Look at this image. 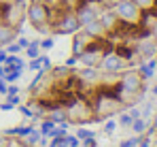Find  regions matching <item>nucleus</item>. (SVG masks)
Here are the masks:
<instances>
[{"instance_id":"obj_8","label":"nucleus","mask_w":157,"mask_h":147,"mask_svg":"<svg viewBox=\"0 0 157 147\" xmlns=\"http://www.w3.org/2000/svg\"><path fill=\"white\" fill-rule=\"evenodd\" d=\"M140 83H142V77L138 73H125L121 77V83H119V96H128L140 90Z\"/></svg>"},{"instance_id":"obj_7","label":"nucleus","mask_w":157,"mask_h":147,"mask_svg":"<svg viewBox=\"0 0 157 147\" xmlns=\"http://www.w3.org/2000/svg\"><path fill=\"white\" fill-rule=\"evenodd\" d=\"M98 68L106 75H115V73H121L123 68H125V58L121 55V53H115V51H108L102 55V60H100V64H98Z\"/></svg>"},{"instance_id":"obj_24","label":"nucleus","mask_w":157,"mask_h":147,"mask_svg":"<svg viewBox=\"0 0 157 147\" xmlns=\"http://www.w3.org/2000/svg\"><path fill=\"white\" fill-rule=\"evenodd\" d=\"M6 47H9V53H19V51H21V47H19L15 41H13V43H9Z\"/></svg>"},{"instance_id":"obj_19","label":"nucleus","mask_w":157,"mask_h":147,"mask_svg":"<svg viewBox=\"0 0 157 147\" xmlns=\"http://www.w3.org/2000/svg\"><path fill=\"white\" fill-rule=\"evenodd\" d=\"M115 128H117V122H115V120H108V122L104 124V132H106V134H113Z\"/></svg>"},{"instance_id":"obj_12","label":"nucleus","mask_w":157,"mask_h":147,"mask_svg":"<svg viewBox=\"0 0 157 147\" xmlns=\"http://www.w3.org/2000/svg\"><path fill=\"white\" fill-rule=\"evenodd\" d=\"M83 30H85L91 39H102V36L106 34V28L102 26V22H100V19H94V22L85 24V26H83Z\"/></svg>"},{"instance_id":"obj_30","label":"nucleus","mask_w":157,"mask_h":147,"mask_svg":"<svg viewBox=\"0 0 157 147\" xmlns=\"http://www.w3.org/2000/svg\"><path fill=\"white\" fill-rule=\"evenodd\" d=\"M77 62H78V58H77V55H72V58H68V60H66V66H75Z\"/></svg>"},{"instance_id":"obj_21","label":"nucleus","mask_w":157,"mask_h":147,"mask_svg":"<svg viewBox=\"0 0 157 147\" xmlns=\"http://www.w3.org/2000/svg\"><path fill=\"white\" fill-rule=\"evenodd\" d=\"M6 147H24V143H21V139H19V137H11V139H9V143H6Z\"/></svg>"},{"instance_id":"obj_23","label":"nucleus","mask_w":157,"mask_h":147,"mask_svg":"<svg viewBox=\"0 0 157 147\" xmlns=\"http://www.w3.org/2000/svg\"><path fill=\"white\" fill-rule=\"evenodd\" d=\"M30 71H40V55L30 62Z\"/></svg>"},{"instance_id":"obj_27","label":"nucleus","mask_w":157,"mask_h":147,"mask_svg":"<svg viewBox=\"0 0 157 147\" xmlns=\"http://www.w3.org/2000/svg\"><path fill=\"white\" fill-rule=\"evenodd\" d=\"M9 134H4V132H0V147H6V143H9Z\"/></svg>"},{"instance_id":"obj_2","label":"nucleus","mask_w":157,"mask_h":147,"mask_svg":"<svg viewBox=\"0 0 157 147\" xmlns=\"http://www.w3.org/2000/svg\"><path fill=\"white\" fill-rule=\"evenodd\" d=\"M26 19L38 32H51V9L45 2L32 0L26 6Z\"/></svg>"},{"instance_id":"obj_20","label":"nucleus","mask_w":157,"mask_h":147,"mask_svg":"<svg viewBox=\"0 0 157 147\" xmlns=\"http://www.w3.org/2000/svg\"><path fill=\"white\" fill-rule=\"evenodd\" d=\"M132 128H134L136 132H142V130H144V122H142L140 117H136V120L132 122Z\"/></svg>"},{"instance_id":"obj_6","label":"nucleus","mask_w":157,"mask_h":147,"mask_svg":"<svg viewBox=\"0 0 157 147\" xmlns=\"http://www.w3.org/2000/svg\"><path fill=\"white\" fill-rule=\"evenodd\" d=\"M113 11H115L117 19L128 22V24L138 22V17H140V6L134 0H119L117 4H113Z\"/></svg>"},{"instance_id":"obj_3","label":"nucleus","mask_w":157,"mask_h":147,"mask_svg":"<svg viewBox=\"0 0 157 147\" xmlns=\"http://www.w3.org/2000/svg\"><path fill=\"white\" fill-rule=\"evenodd\" d=\"M91 109H94V122L110 117L115 113H119L121 109V98L113 96V94H98L91 100Z\"/></svg>"},{"instance_id":"obj_34","label":"nucleus","mask_w":157,"mask_h":147,"mask_svg":"<svg viewBox=\"0 0 157 147\" xmlns=\"http://www.w3.org/2000/svg\"><path fill=\"white\" fill-rule=\"evenodd\" d=\"M4 60H6V53H4V51H0V62H4Z\"/></svg>"},{"instance_id":"obj_29","label":"nucleus","mask_w":157,"mask_h":147,"mask_svg":"<svg viewBox=\"0 0 157 147\" xmlns=\"http://www.w3.org/2000/svg\"><path fill=\"white\" fill-rule=\"evenodd\" d=\"M0 94H2V96L6 94V81H4L2 77H0Z\"/></svg>"},{"instance_id":"obj_26","label":"nucleus","mask_w":157,"mask_h":147,"mask_svg":"<svg viewBox=\"0 0 157 147\" xmlns=\"http://www.w3.org/2000/svg\"><path fill=\"white\" fill-rule=\"evenodd\" d=\"M6 94H9V96H17V94H19V88H17V85H11V88H6Z\"/></svg>"},{"instance_id":"obj_33","label":"nucleus","mask_w":157,"mask_h":147,"mask_svg":"<svg viewBox=\"0 0 157 147\" xmlns=\"http://www.w3.org/2000/svg\"><path fill=\"white\" fill-rule=\"evenodd\" d=\"M11 2H13V0H0V11H2L6 4H11Z\"/></svg>"},{"instance_id":"obj_4","label":"nucleus","mask_w":157,"mask_h":147,"mask_svg":"<svg viewBox=\"0 0 157 147\" xmlns=\"http://www.w3.org/2000/svg\"><path fill=\"white\" fill-rule=\"evenodd\" d=\"M24 19H26V2L24 0H13L11 4H6L0 11V22H4L15 30H21Z\"/></svg>"},{"instance_id":"obj_32","label":"nucleus","mask_w":157,"mask_h":147,"mask_svg":"<svg viewBox=\"0 0 157 147\" xmlns=\"http://www.w3.org/2000/svg\"><path fill=\"white\" fill-rule=\"evenodd\" d=\"M13 107H15V104H13V102H9V100H6L4 104H0V109H2V111H9V109H13Z\"/></svg>"},{"instance_id":"obj_18","label":"nucleus","mask_w":157,"mask_h":147,"mask_svg":"<svg viewBox=\"0 0 157 147\" xmlns=\"http://www.w3.org/2000/svg\"><path fill=\"white\" fill-rule=\"evenodd\" d=\"M132 122H134V117H132L130 113H121V117H119L121 126H132Z\"/></svg>"},{"instance_id":"obj_28","label":"nucleus","mask_w":157,"mask_h":147,"mask_svg":"<svg viewBox=\"0 0 157 147\" xmlns=\"http://www.w3.org/2000/svg\"><path fill=\"white\" fill-rule=\"evenodd\" d=\"M134 2L142 9V6H151V2H153V0H134Z\"/></svg>"},{"instance_id":"obj_9","label":"nucleus","mask_w":157,"mask_h":147,"mask_svg":"<svg viewBox=\"0 0 157 147\" xmlns=\"http://www.w3.org/2000/svg\"><path fill=\"white\" fill-rule=\"evenodd\" d=\"M91 41H94V39H91L83 28H81L78 32H75V39H72V55H77V58H78L85 49L89 47V43H91Z\"/></svg>"},{"instance_id":"obj_35","label":"nucleus","mask_w":157,"mask_h":147,"mask_svg":"<svg viewBox=\"0 0 157 147\" xmlns=\"http://www.w3.org/2000/svg\"><path fill=\"white\" fill-rule=\"evenodd\" d=\"M106 2H108V4H117L119 0H106Z\"/></svg>"},{"instance_id":"obj_1","label":"nucleus","mask_w":157,"mask_h":147,"mask_svg":"<svg viewBox=\"0 0 157 147\" xmlns=\"http://www.w3.org/2000/svg\"><path fill=\"white\" fill-rule=\"evenodd\" d=\"M66 109V117L70 124H85L94 122V109H91V100L85 96H70L68 102H64Z\"/></svg>"},{"instance_id":"obj_11","label":"nucleus","mask_w":157,"mask_h":147,"mask_svg":"<svg viewBox=\"0 0 157 147\" xmlns=\"http://www.w3.org/2000/svg\"><path fill=\"white\" fill-rule=\"evenodd\" d=\"M15 39H17V30L11 28V26H6L4 22H0V47H6Z\"/></svg>"},{"instance_id":"obj_15","label":"nucleus","mask_w":157,"mask_h":147,"mask_svg":"<svg viewBox=\"0 0 157 147\" xmlns=\"http://www.w3.org/2000/svg\"><path fill=\"white\" fill-rule=\"evenodd\" d=\"M91 137H96L91 130H85V128H78L77 130V139L78 141H85V139H91Z\"/></svg>"},{"instance_id":"obj_14","label":"nucleus","mask_w":157,"mask_h":147,"mask_svg":"<svg viewBox=\"0 0 157 147\" xmlns=\"http://www.w3.org/2000/svg\"><path fill=\"white\" fill-rule=\"evenodd\" d=\"M53 126H55V124H53L51 120H47V117H45V122H43V126H40V134L49 137V132L53 130Z\"/></svg>"},{"instance_id":"obj_36","label":"nucleus","mask_w":157,"mask_h":147,"mask_svg":"<svg viewBox=\"0 0 157 147\" xmlns=\"http://www.w3.org/2000/svg\"><path fill=\"white\" fill-rule=\"evenodd\" d=\"M155 128H157V117H155Z\"/></svg>"},{"instance_id":"obj_25","label":"nucleus","mask_w":157,"mask_h":147,"mask_svg":"<svg viewBox=\"0 0 157 147\" xmlns=\"http://www.w3.org/2000/svg\"><path fill=\"white\" fill-rule=\"evenodd\" d=\"M38 45H40L43 49H51L53 47V39H45V41H40Z\"/></svg>"},{"instance_id":"obj_22","label":"nucleus","mask_w":157,"mask_h":147,"mask_svg":"<svg viewBox=\"0 0 157 147\" xmlns=\"http://www.w3.org/2000/svg\"><path fill=\"white\" fill-rule=\"evenodd\" d=\"M49 147H68V145H66V141H64V137H62V139H51V141H49Z\"/></svg>"},{"instance_id":"obj_10","label":"nucleus","mask_w":157,"mask_h":147,"mask_svg":"<svg viewBox=\"0 0 157 147\" xmlns=\"http://www.w3.org/2000/svg\"><path fill=\"white\" fill-rule=\"evenodd\" d=\"M45 115H47V120H51L53 124H68V117H66V109H64V104H49Z\"/></svg>"},{"instance_id":"obj_16","label":"nucleus","mask_w":157,"mask_h":147,"mask_svg":"<svg viewBox=\"0 0 157 147\" xmlns=\"http://www.w3.org/2000/svg\"><path fill=\"white\" fill-rule=\"evenodd\" d=\"M64 141H66L68 147H78V143H81L77 139V134H64Z\"/></svg>"},{"instance_id":"obj_31","label":"nucleus","mask_w":157,"mask_h":147,"mask_svg":"<svg viewBox=\"0 0 157 147\" xmlns=\"http://www.w3.org/2000/svg\"><path fill=\"white\" fill-rule=\"evenodd\" d=\"M17 45H19L21 49H26L28 45H30V41H28V39H19V41H17Z\"/></svg>"},{"instance_id":"obj_5","label":"nucleus","mask_w":157,"mask_h":147,"mask_svg":"<svg viewBox=\"0 0 157 147\" xmlns=\"http://www.w3.org/2000/svg\"><path fill=\"white\" fill-rule=\"evenodd\" d=\"M100 11H102V9L98 6L96 0H81L77 6H75V15H77L81 28L85 24H89V22H94V19H98Z\"/></svg>"},{"instance_id":"obj_17","label":"nucleus","mask_w":157,"mask_h":147,"mask_svg":"<svg viewBox=\"0 0 157 147\" xmlns=\"http://www.w3.org/2000/svg\"><path fill=\"white\" fill-rule=\"evenodd\" d=\"M140 141H142V137H136V139H130V141H121L119 147H136L140 145Z\"/></svg>"},{"instance_id":"obj_13","label":"nucleus","mask_w":157,"mask_h":147,"mask_svg":"<svg viewBox=\"0 0 157 147\" xmlns=\"http://www.w3.org/2000/svg\"><path fill=\"white\" fill-rule=\"evenodd\" d=\"M26 53H28L30 60L38 58V55H40V45H38V41H30V45L26 47Z\"/></svg>"}]
</instances>
